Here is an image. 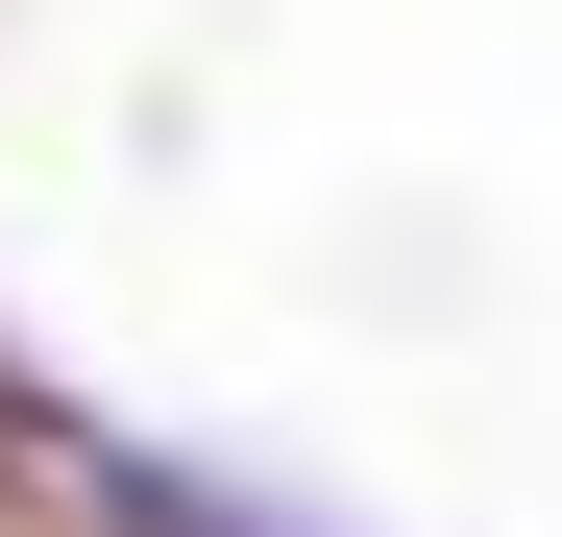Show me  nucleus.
<instances>
[{
	"label": "nucleus",
	"mask_w": 562,
	"mask_h": 537,
	"mask_svg": "<svg viewBox=\"0 0 562 537\" xmlns=\"http://www.w3.org/2000/svg\"><path fill=\"white\" fill-rule=\"evenodd\" d=\"M123 537H294V513H245L221 465H123Z\"/></svg>",
	"instance_id": "f257e3e1"
}]
</instances>
